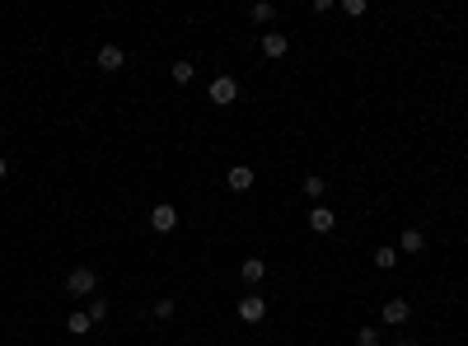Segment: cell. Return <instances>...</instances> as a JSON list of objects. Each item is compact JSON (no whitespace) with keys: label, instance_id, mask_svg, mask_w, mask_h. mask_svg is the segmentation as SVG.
<instances>
[{"label":"cell","instance_id":"7a4b0ae2","mask_svg":"<svg viewBox=\"0 0 468 346\" xmlns=\"http://www.w3.org/2000/svg\"><path fill=\"white\" fill-rule=\"evenodd\" d=\"M234 98H239V80H234V75H216V80H211V103L230 108Z\"/></svg>","mask_w":468,"mask_h":346},{"label":"cell","instance_id":"ac0fdd59","mask_svg":"<svg viewBox=\"0 0 468 346\" xmlns=\"http://www.w3.org/2000/svg\"><path fill=\"white\" fill-rule=\"evenodd\" d=\"M173 309H178L173 299H155V318H173Z\"/></svg>","mask_w":468,"mask_h":346},{"label":"cell","instance_id":"e0dca14e","mask_svg":"<svg viewBox=\"0 0 468 346\" xmlns=\"http://www.w3.org/2000/svg\"><path fill=\"white\" fill-rule=\"evenodd\" d=\"M356 346H379V328H360L356 332Z\"/></svg>","mask_w":468,"mask_h":346},{"label":"cell","instance_id":"8fae6325","mask_svg":"<svg viewBox=\"0 0 468 346\" xmlns=\"http://www.w3.org/2000/svg\"><path fill=\"white\" fill-rule=\"evenodd\" d=\"M66 328L75 332V337H85V332H89V328H94V318H89V314H85V309H75V314L66 318Z\"/></svg>","mask_w":468,"mask_h":346},{"label":"cell","instance_id":"ba28073f","mask_svg":"<svg viewBox=\"0 0 468 346\" xmlns=\"http://www.w3.org/2000/svg\"><path fill=\"white\" fill-rule=\"evenodd\" d=\"M225 183H230L234 192H249L253 188V169H249V164H234V169L225 173Z\"/></svg>","mask_w":468,"mask_h":346},{"label":"cell","instance_id":"4fadbf2b","mask_svg":"<svg viewBox=\"0 0 468 346\" xmlns=\"http://www.w3.org/2000/svg\"><path fill=\"white\" fill-rule=\"evenodd\" d=\"M374 267H379V271L398 267V248H374Z\"/></svg>","mask_w":468,"mask_h":346},{"label":"cell","instance_id":"9a60e30c","mask_svg":"<svg viewBox=\"0 0 468 346\" xmlns=\"http://www.w3.org/2000/svg\"><path fill=\"white\" fill-rule=\"evenodd\" d=\"M173 84H192V75H197V70H192V61H173Z\"/></svg>","mask_w":468,"mask_h":346},{"label":"cell","instance_id":"6da1fadb","mask_svg":"<svg viewBox=\"0 0 468 346\" xmlns=\"http://www.w3.org/2000/svg\"><path fill=\"white\" fill-rule=\"evenodd\" d=\"M66 290H71L75 299L94 295V290H98V271H94V267H75L71 276H66Z\"/></svg>","mask_w":468,"mask_h":346},{"label":"cell","instance_id":"30bf717a","mask_svg":"<svg viewBox=\"0 0 468 346\" xmlns=\"http://www.w3.org/2000/svg\"><path fill=\"white\" fill-rule=\"evenodd\" d=\"M239 276L258 285V281H263V276H267V262H263V257H244V267H239Z\"/></svg>","mask_w":468,"mask_h":346},{"label":"cell","instance_id":"3957f363","mask_svg":"<svg viewBox=\"0 0 468 346\" xmlns=\"http://www.w3.org/2000/svg\"><path fill=\"white\" fill-rule=\"evenodd\" d=\"M150 230H155V234H173V230H178V211H173L169 202H159L155 211H150Z\"/></svg>","mask_w":468,"mask_h":346},{"label":"cell","instance_id":"9c48e42d","mask_svg":"<svg viewBox=\"0 0 468 346\" xmlns=\"http://www.w3.org/2000/svg\"><path fill=\"white\" fill-rule=\"evenodd\" d=\"M258 47H263V57H286V47H291V43H286L281 33H263V43H258Z\"/></svg>","mask_w":468,"mask_h":346},{"label":"cell","instance_id":"7402d4cb","mask_svg":"<svg viewBox=\"0 0 468 346\" xmlns=\"http://www.w3.org/2000/svg\"><path fill=\"white\" fill-rule=\"evenodd\" d=\"M0 141H5V131H0Z\"/></svg>","mask_w":468,"mask_h":346},{"label":"cell","instance_id":"2e32d148","mask_svg":"<svg viewBox=\"0 0 468 346\" xmlns=\"http://www.w3.org/2000/svg\"><path fill=\"white\" fill-rule=\"evenodd\" d=\"M253 19H258V24H272V19H277V5L258 0V5H253Z\"/></svg>","mask_w":468,"mask_h":346},{"label":"cell","instance_id":"5b68a950","mask_svg":"<svg viewBox=\"0 0 468 346\" xmlns=\"http://www.w3.org/2000/svg\"><path fill=\"white\" fill-rule=\"evenodd\" d=\"M407 318H412V304H407V299H384V323H389V328H403Z\"/></svg>","mask_w":468,"mask_h":346},{"label":"cell","instance_id":"8992f818","mask_svg":"<svg viewBox=\"0 0 468 346\" xmlns=\"http://www.w3.org/2000/svg\"><path fill=\"white\" fill-rule=\"evenodd\" d=\"M122 66H126V52L122 47H112V43H108V47H98V70H108V75H112V70H122Z\"/></svg>","mask_w":468,"mask_h":346},{"label":"cell","instance_id":"44dd1931","mask_svg":"<svg viewBox=\"0 0 468 346\" xmlns=\"http://www.w3.org/2000/svg\"><path fill=\"white\" fill-rule=\"evenodd\" d=\"M5 173H10V169H5V159H0V178H5Z\"/></svg>","mask_w":468,"mask_h":346},{"label":"cell","instance_id":"277c9868","mask_svg":"<svg viewBox=\"0 0 468 346\" xmlns=\"http://www.w3.org/2000/svg\"><path fill=\"white\" fill-rule=\"evenodd\" d=\"M239 318H244V323H263L267 318V299L263 295H244L239 299Z\"/></svg>","mask_w":468,"mask_h":346},{"label":"cell","instance_id":"52a82bcc","mask_svg":"<svg viewBox=\"0 0 468 346\" xmlns=\"http://www.w3.org/2000/svg\"><path fill=\"white\" fill-rule=\"evenodd\" d=\"M332 225H337V216H332L328 206H314L309 211V230L314 234H332Z\"/></svg>","mask_w":468,"mask_h":346},{"label":"cell","instance_id":"7c38bea8","mask_svg":"<svg viewBox=\"0 0 468 346\" xmlns=\"http://www.w3.org/2000/svg\"><path fill=\"white\" fill-rule=\"evenodd\" d=\"M421 243H426L421 230H403V239H398V248H403V253H421Z\"/></svg>","mask_w":468,"mask_h":346},{"label":"cell","instance_id":"ffe728a7","mask_svg":"<svg viewBox=\"0 0 468 346\" xmlns=\"http://www.w3.org/2000/svg\"><path fill=\"white\" fill-rule=\"evenodd\" d=\"M342 10H346L351 19H360V15H365V0H342Z\"/></svg>","mask_w":468,"mask_h":346},{"label":"cell","instance_id":"5bb4252c","mask_svg":"<svg viewBox=\"0 0 468 346\" xmlns=\"http://www.w3.org/2000/svg\"><path fill=\"white\" fill-rule=\"evenodd\" d=\"M323 192H328V183L319 178V173H309V178H305V197H309V202H319Z\"/></svg>","mask_w":468,"mask_h":346},{"label":"cell","instance_id":"d6986e66","mask_svg":"<svg viewBox=\"0 0 468 346\" xmlns=\"http://www.w3.org/2000/svg\"><path fill=\"white\" fill-rule=\"evenodd\" d=\"M89 318H94V323H98V318H108V299H94V304H89Z\"/></svg>","mask_w":468,"mask_h":346}]
</instances>
